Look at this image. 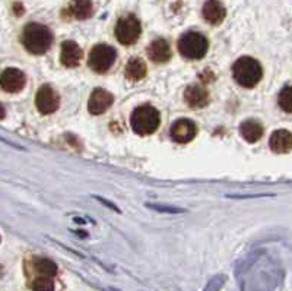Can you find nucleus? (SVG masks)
Segmentation results:
<instances>
[{"label": "nucleus", "mask_w": 292, "mask_h": 291, "mask_svg": "<svg viewBox=\"0 0 292 291\" xmlns=\"http://www.w3.org/2000/svg\"><path fill=\"white\" fill-rule=\"evenodd\" d=\"M25 84H27V78L24 72H21L19 69L9 67L3 70V73L0 75V87L6 93H19L21 90H24Z\"/></svg>", "instance_id": "6e6552de"}, {"label": "nucleus", "mask_w": 292, "mask_h": 291, "mask_svg": "<svg viewBox=\"0 0 292 291\" xmlns=\"http://www.w3.org/2000/svg\"><path fill=\"white\" fill-rule=\"evenodd\" d=\"M140 32H142L140 22L133 15H129V16H124V18L119 19V22L116 24V29H114L117 41L124 44V46L134 44L136 41L139 40Z\"/></svg>", "instance_id": "423d86ee"}, {"label": "nucleus", "mask_w": 292, "mask_h": 291, "mask_svg": "<svg viewBox=\"0 0 292 291\" xmlns=\"http://www.w3.org/2000/svg\"><path fill=\"white\" fill-rule=\"evenodd\" d=\"M148 56L154 63H167L171 59L170 44L162 38L152 41L148 47Z\"/></svg>", "instance_id": "4468645a"}, {"label": "nucleus", "mask_w": 292, "mask_h": 291, "mask_svg": "<svg viewBox=\"0 0 292 291\" xmlns=\"http://www.w3.org/2000/svg\"><path fill=\"white\" fill-rule=\"evenodd\" d=\"M239 132H241V136L247 142L254 144V142H257L263 136V126L259 121H256V120H246L241 124Z\"/></svg>", "instance_id": "dca6fc26"}, {"label": "nucleus", "mask_w": 292, "mask_h": 291, "mask_svg": "<svg viewBox=\"0 0 292 291\" xmlns=\"http://www.w3.org/2000/svg\"><path fill=\"white\" fill-rule=\"evenodd\" d=\"M92 12L93 8L91 0H72L70 3V14L79 21L91 18Z\"/></svg>", "instance_id": "f3484780"}, {"label": "nucleus", "mask_w": 292, "mask_h": 291, "mask_svg": "<svg viewBox=\"0 0 292 291\" xmlns=\"http://www.w3.org/2000/svg\"><path fill=\"white\" fill-rule=\"evenodd\" d=\"M32 269L37 275L41 277H56L57 274V266L54 262H52L50 259H45V258H35L32 261Z\"/></svg>", "instance_id": "6ab92c4d"}, {"label": "nucleus", "mask_w": 292, "mask_h": 291, "mask_svg": "<svg viewBox=\"0 0 292 291\" xmlns=\"http://www.w3.org/2000/svg\"><path fill=\"white\" fill-rule=\"evenodd\" d=\"M22 44L29 53L44 54L53 43V34L42 24H28L22 31Z\"/></svg>", "instance_id": "f257e3e1"}, {"label": "nucleus", "mask_w": 292, "mask_h": 291, "mask_svg": "<svg viewBox=\"0 0 292 291\" xmlns=\"http://www.w3.org/2000/svg\"><path fill=\"white\" fill-rule=\"evenodd\" d=\"M114 101V97L111 94L106 91V90H101V88H96L91 97H89V101H88V111L93 114V116H100L103 113H106L107 110L111 107Z\"/></svg>", "instance_id": "9d476101"}, {"label": "nucleus", "mask_w": 292, "mask_h": 291, "mask_svg": "<svg viewBox=\"0 0 292 291\" xmlns=\"http://www.w3.org/2000/svg\"><path fill=\"white\" fill-rule=\"evenodd\" d=\"M31 290L32 291H54L53 278L37 275V277L32 279V282H31Z\"/></svg>", "instance_id": "aec40b11"}, {"label": "nucleus", "mask_w": 292, "mask_h": 291, "mask_svg": "<svg viewBox=\"0 0 292 291\" xmlns=\"http://www.w3.org/2000/svg\"><path fill=\"white\" fill-rule=\"evenodd\" d=\"M116 57H117V53L111 46L96 44V46H93L89 53L88 65L96 73H106L107 70L114 65Z\"/></svg>", "instance_id": "39448f33"}, {"label": "nucleus", "mask_w": 292, "mask_h": 291, "mask_svg": "<svg viewBox=\"0 0 292 291\" xmlns=\"http://www.w3.org/2000/svg\"><path fill=\"white\" fill-rule=\"evenodd\" d=\"M269 146L276 154H286L292 149V133L285 129H279L272 133Z\"/></svg>", "instance_id": "f8f14e48"}, {"label": "nucleus", "mask_w": 292, "mask_h": 291, "mask_svg": "<svg viewBox=\"0 0 292 291\" xmlns=\"http://www.w3.org/2000/svg\"><path fill=\"white\" fill-rule=\"evenodd\" d=\"M184 100L190 107L200 108V107H205L208 104L209 94L205 88H202L199 85H191L184 91Z\"/></svg>", "instance_id": "2eb2a0df"}, {"label": "nucleus", "mask_w": 292, "mask_h": 291, "mask_svg": "<svg viewBox=\"0 0 292 291\" xmlns=\"http://www.w3.org/2000/svg\"><path fill=\"white\" fill-rule=\"evenodd\" d=\"M170 133H171L173 141L178 144H187V142L193 141L194 136L198 135V128L191 120L180 119L174 121Z\"/></svg>", "instance_id": "1a4fd4ad"}, {"label": "nucleus", "mask_w": 292, "mask_h": 291, "mask_svg": "<svg viewBox=\"0 0 292 291\" xmlns=\"http://www.w3.org/2000/svg\"><path fill=\"white\" fill-rule=\"evenodd\" d=\"M14 11H15V14L18 15V16H21V15L24 14V6H22L21 3H15Z\"/></svg>", "instance_id": "5701e85b"}, {"label": "nucleus", "mask_w": 292, "mask_h": 291, "mask_svg": "<svg viewBox=\"0 0 292 291\" xmlns=\"http://www.w3.org/2000/svg\"><path fill=\"white\" fill-rule=\"evenodd\" d=\"M226 11L219 0H208L203 5V18L211 25H219L225 19Z\"/></svg>", "instance_id": "ddd939ff"}, {"label": "nucleus", "mask_w": 292, "mask_h": 291, "mask_svg": "<svg viewBox=\"0 0 292 291\" xmlns=\"http://www.w3.org/2000/svg\"><path fill=\"white\" fill-rule=\"evenodd\" d=\"M278 104L283 111L292 113V85L285 87V88L279 93Z\"/></svg>", "instance_id": "412c9836"}, {"label": "nucleus", "mask_w": 292, "mask_h": 291, "mask_svg": "<svg viewBox=\"0 0 292 291\" xmlns=\"http://www.w3.org/2000/svg\"><path fill=\"white\" fill-rule=\"evenodd\" d=\"M151 208L157 210V211H162V212H173V214H177V212H184L183 210L180 208H161V205H149Z\"/></svg>", "instance_id": "4be33fe9"}, {"label": "nucleus", "mask_w": 292, "mask_h": 291, "mask_svg": "<svg viewBox=\"0 0 292 291\" xmlns=\"http://www.w3.org/2000/svg\"><path fill=\"white\" fill-rule=\"evenodd\" d=\"M35 106L42 114H52L60 106V98L50 85H42L35 95Z\"/></svg>", "instance_id": "0eeeda50"}, {"label": "nucleus", "mask_w": 292, "mask_h": 291, "mask_svg": "<svg viewBox=\"0 0 292 291\" xmlns=\"http://www.w3.org/2000/svg\"><path fill=\"white\" fill-rule=\"evenodd\" d=\"M177 47H178V52L183 57L191 59V60H199L208 53L209 43L205 35L190 31V32H186L180 37Z\"/></svg>", "instance_id": "20e7f679"}, {"label": "nucleus", "mask_w": 292, "mask_h": 291, "mask_svg": "<svg viewBox=\"0 0 292 291\" xmlns=\"http://www.w3.org/2000/svg\"><path fill=\"white\" fill-rule=\"evenodd\" d=\"M130 123H132L134 133H137L140 136L152 135L160 128V113L155 107L152 106L137 107L132 113Z\"/></svg>", "instance_id": "7ed1b4c3"}, {"label": "nucleus", "mask_w": 292, "mask_h": 291, "mask_svg": "<svg viewBox=\"0 0 292 291\" xmlns=\"http://www.w3.org/2000/svg\"><path fill=\"white\" fill-rule=\"evenodd\" d=\"M146 65L142 59H132L126 65V78L130 80H140L146 76Z\"/></svg>", "instance_id": "a211bd4d"}, {"label": "nucleus", "mask_w": 292, "mask_h": 291, "mask_svg": "<svg viewBox=\"0 0 292 291\" xmlns=\"http://www.w3.org/2000/svg\"><path fill=\"white\" fill-rule=\"evenodd\" d=\"M5 116H6V110H5L3 104H0V120L5 119Z\"/></svg>", "instance_id": "b1692460"}, {"label": "nucleus", "mask_w": 292, "mask_h": 291, "mask_svg": "<svg viewBox=\"0 0 292 291\" xmlns=\"http://www.w3.org/2000/svg\"><path fill=\"white\" fill-rule=\"evenodd\" d=\"M83 53L75 41H65L60 50V62L66 67H76L80 63Z\"/></svg>", "instance_id": "9b49d317"}, {"label": "nucleus", "mask_w": 292, "mask_h": 291, "mask_svg": "<svg viewBox=\"0 0 292 291\" xmlns=\"http://www.w3.org/2000/svg\"><path fill=\"white\" fill-rule=\"evenodd\" d=\"M232 75H234V79L237 80V84H239L241 87L253 88L262 79L263 69L256 59L244 56V57H239L234 63Z\"/></svg>", "instance_id": "f03ea898"}]
</instances>
